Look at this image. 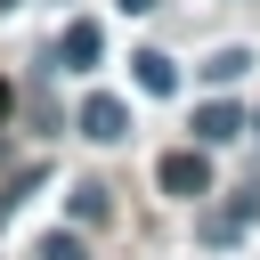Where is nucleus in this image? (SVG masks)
<instances>
[{
    "label": "nucleus",
    "mask_w": 260,
    "mask_h": 260,
    "mask_svg": "<svg viewBox=\"0 0 260 260\" xmlns=\"http://www.w3.org/2000/svg\"><path fill=\"white\" fill-rule=\"evenodd\" d=\"M65 211H73V228H89V219H106V187H98V179H81V187L65 195Z\"/></svg>",
    "instance_id": "nucleus-7"
},
{
    "label": "nucleus",
    "mask_w": 260,
    "mask_h": 260,
    "mask_svg": "<svg viewBox=\"0 0 260 260\" xmlns=\"http://www.w3.org/2000/svg\"><path fill=\"white\" fill-rule=\"evenodd\" d=\"M73 130L81 138H98V146H114V138H130V114H122V98H81V114H73Z\"/></svg>",
    "instance_id": "nucleus-3"
},
{
    "label": "nucleus",
    "mask_w": 260,
    "mask_h": 260,
    "mask_svg": "<svg viewBox=\"0 0 260 260\" xmlns=\"http://www.w3.org/2000/svg\"><path fill=\"white\" fill-rule=\"evenodd\" d=\"M8 106H16V89H8V81H0V122H8Z\"/></svg>",
    "instance_id": "nucleus-9"
},
{
    "label": "nucleus",
    "mask_w": 260,
    "mask_h": 260,
    "mask_svg": "<svg viewBox=\"0 0 260 260\" xmlns=\"http://www.w3.org/2000/svg\"><path fill=\"white\" fill-rule=\"evenodd\" d=\"M252 138H260V114H252Z\"/></svg>",
    "instance_id": "nucleus-11"
},
{
    "label": "nucleus",
    "mask_w": 260,
    "mask_h": 260,
    "mask_svg": "<svg viewBox=\"0 0 260 260\" xmlns=\"http://www.w3.org/2000/svg\"><path fill=\"white\" fill-rule=\"evenodd\" d=\"M244 122H252V114H244L236 98H211V106H195V122H187V130H195V146H228Z\"/></svg>",
    "instance_id": "nucleus-4"
},
{
    "label": "nucleus",
    "mask_w": 260,
    "mask_h": 260,
    "mask_svg": "<svg viewBox=\"0 0 260 260\" xmlns=\"http://www.w3.org/2000/svg\"><path fill=\"white\" fill-rule=\"evenodd\" d=\"M244 65H252V49H236V41H228V49H211V57H203V65H195V73H203V81H211V89H228V81H236V73H244Z\"/></svg>",
    "instance_id": "nucleus-6"
},
{
    "label": "nucleus",
    "mask_w": 260,
    "mask_h": 260,
    "mask_svg": "<svg viewBox=\"0 0 260 260\" xmlns=\"http://www.w3.org/2000/svg\"><path fill=\"white\" fill-rule=\"evenodd\" d=\"M122 8H130V16H146V8H154V0H122Z\"/></svg>",
    "instance_id": "nucleus-10"
},
{
    "label": "nucleus",
    "mask_w": 260,
    "mask_h": 260,
    "mask_svg": "<svg viewBox=\"0 0 260 260\" xmlns=\"http://www.w3.org/2000/svg\"><path fill=\"white\" fill-rule=\"evenodd\" d=\"M154 187H162V195H203V187H211V162H203V146H171V154L154 162Z\"/></svg>",
    "instance_id": "nucleus-1"
},
{
    "label": "nucleus",
    "mask_w": 260,
    "mask_h": 260,
    "mask_svg": "<svg viewBox=\"0 0 260 260\" xmlns=\"http://www.w3.org/2000/svg\"><path fill=\"white\" fill-rule=\"evenodd\" d=\"M32 260H89V252H81V236H73V228H49V236L32 244Z\"/></svg>",
    "instance_id": "nucleus-8"
},
{
    "label": "nucleus",
    "mask_w": 260,
    "mask_h": 260,
    "mask_svg": "<svg viewBox=\"0 0 260 260\" xmlns=\"http://www.w3.org/2000/svg\"><path fill=\"white\" fill-rule=\"evenodd\" d=\"M0 8H16V0H0Z\"/></svg>",
    "instance_id": "nucleus-12"
},
{
    "label": "nucleus",
    "mask_w": 260,
    "mask_h": 260,
    "mask_svg": "<svg viewBox=\"0 0 260 260\" xmlns=\"http://www.w3.org/2000/svg\"><path fill=\"white\" fill-rule=\"evenodd\" d=\"M106 57V32H98V16H73L65 32H57V73H89Z\"/></svg>",
    "instance_id": "nucleus-2"
},
{
    "label": "nucleus",
    "mask_w": 260,
    "mask_h": 260,
    "mask_svg": "<svg viewBox=\"0 0 260 260\" xmlns=\"http://www.w3.org/2000/svg\"><path fill=\"white\" fill-rule=\"evenodd\" d=\"M130 65H138V89H146V98H171V89H179V65H171L162 49H138Z\"/></svg>",
    "instance_id": "nucleus-5"
}]
</instances>
